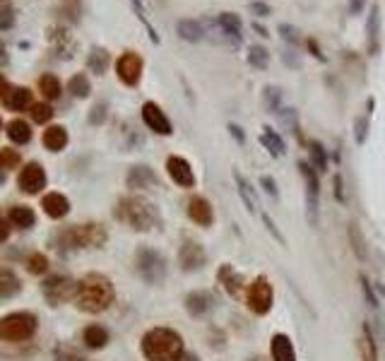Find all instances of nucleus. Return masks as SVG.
<instances>
[{"instance_id":"1","label":"nucleus","mask_w":385,"mask_h":361,"mask_svg":"<svg viewBox=\"0 0 385 361\" xmlns=\"http://www.w3.org/2000/svg\"><path fill=\"white\" fill-rule=\"evenodd\" d=\"M113 298H116V289L106 274L89 272L77 282L75 301H77V308H80V311L101 313L113 303Z\"/></svg>"},{"instance_id":"2","label":"nucleus","mask_w":385,"mask_h":361,"mask_svg":"<svg viewBox=\"0 0 385 361\" xmlns=\"http://www.w3.org/2000/svg\"><path fill=\"white\" fill-rule=\"evenodd\" d=\"M116 219L128 224L135 231H152L162 226V215H159L157 205L149 202L142 195H125L118 200L113 210Z\"/></svg>"},{"instance_id":"3","label":"nucleus","mask_w":385,"mask_h":361,"mask_svg":"<svg viewBox=\"0 0 385 361\" xmlns=\"http://www.w3.org/2000/svg\"><path fill=\"white\" fill-rule=\"evenodd\" d=\"M142 354L147 361H183L186 356V347H183V337L171 327H152L144 332Z\"/></svg>"},{"instance_id":"4","label":"nucleus","mask_w":385,"mask_h":361,"mask_svg":"<svg viewBox=\"0 0 385 361\" xmlns=\"http://www.w3.org/2000/svg\"><path fill=\"white\" fill-rule=\"evenodd\" d=\"M36 327H38V320L34 313L29 311L8 313L5 318H0V340H8V342L29 340L36 332Z\"/></svg>"},{"instance_id":"5","label":"nucleus","mask_w":385,"mask_h":361,"mask_svg":"<svg viewBox=\"0 0 385 361\" xmlns=\"http://www.w3.org/2000/svg\"><path fill=\"white\" fill-rule=\"evenodd\" d=\"M60 239L67 248H101L106 239H109V234H106L101 224H80L63 231Z\"/></svg>"},{"instance_id":"6","label":"nucleus","mask_w":385,"mask_h":361,"mask_svg":"<svg viewBox=\"0 0 385 361\" xmlns=\"http://www.w3.org/2000/svg\"><path fill=\"white\" fill-rule=\"evenodd\" d=\"M135 267L147 284H162L166 279V258L154 248H140L135 253Z\"/></svg>"},{"instance_id":"7","label":"nucleus","mask_w":385,"mask_h":361,"mask_svg":"<svg viewBox=\"0 0 385 361\" xmlns=\"http://www.w3.org/2000/svg\"><path fill=\"white\" fill-rule=\"evenodd\" d=\"M298 171L306 183V219L311 226H318L320 219V181L318 173L313 171V166L308 162H298Z\"/></svg>"},{"instance_id":"8","label":"nucleus","mask_w":385,"mask_h":361,"mask_svg":"<svg viewBox=\"0 0 385 361\" xmlns=\"http://www.w3.org/2000/svg\"><path fill=\"white\" fill-rule=\"evenodd\" d=\"M272 284H270V279L265 274L255 277L248 284V289H245V303H248V308L255 316H267L270 308H272Z\"/></svg>"},{"instance_id":"9","label":"nucleus","mask_w":385,"mask_h":361,"mask_svg":"<svg viewBox=\"0 0 385 361\" xmlns=\"http://www.w3.org/2000/svg\"><path fill=\"white\" fill-rule=\"evenodd\" d=\"M77 294V282L70 279L67 274H53L43 282V296L51 306H60V303L75 298Z\"/></svg>"},{"instance_id":"10","label":"nucleus","mask_w":385,"mask_h":361,"mask_svg":"<svg viewBox=\"0 0 385 361\" xmlns=\"http://www.w3.org/2000/svg\"><path fill=\"white\" fill-rule=\"evenodd\" d=\"M17 186H19V190L27 193V195H36V193H41L43 188H46V171H43L41 164L38 162L24 164V168L17 176Z\"/></svg>"},{"instance_id":"11","label":"nucleus","mask_w":385,"mask_h":361,"mask_svg":"<svg viewBox=\"0 0 385 361\" xmlns=\"http://www.w3.org/2000/svg\"><path fill=\"white\" fill-rule=\"evenodd\" d=\"M116 75L123 85L135 87L142 77V58L133 51H125L123 56L116 61Z\"/></svg>"},{"instance_id":"12","label":"nucleus","mask_w":385,"mask_h":361,"mask_svg":"<svg viewBox=\"0 0 385 361\" xmlns=\"http://www.w3.org/2000/svg\"><path fill=\"white\" fill-rule=\"evenodd\" d=\"M178 265L183 272H197L207 265V250L195 241H186L178 250Z\"/></svg>"},{"instance_id":"13","label":"nucleus","mask_w":385,"mask_h":361,"mask_svg":"<svg viewBox=\"0 0 385 361\" xmlns=\"http://www.w3.org/2000/svg\"><path fill=\"white\" fill-rule=\"evenodd\" d=\"M142 120L152 133L157 135H171L173 133V125L168 120V116L162 111V106L154 104V101H144L142 104Z\"/></svg>"},{"instance_id":"14","label":"nucleus","mask_w":385,"mask_h":361,"mask_svg":"<svg viewBox=\"0 0 385 361\" xmlns=\"http://www.w3.org/2000/svg\"><path fill=\"white\" fill-rule=\"evenodd\" d=\"M166 171L168 178L176 183L178 188H192L195 186V173H192V166L188 159L178 157V154H171L166 159Z\"/></svg>"},{"instance_id":"15","label":"nucleus","mask_w":385,"mask_h":361,"mask_svg":"<svg viewBox=\"0 0 385 361\" xmlns=\"http://www.w3.org/2000/svg\"><path fill=\"white\" fill-rule=\"evenodd\" d=\"M188 217H190V221H195L197 226H205V229L212 226V221H214L212 202L202 195H192L190 200H188Z\"/></svg>"},{"instance_id":"16","label":"nucleus","mask_w":385,"mask_h":361,"mask_svg":"<svg viewBox=\"0 0 385 361\" xmlns=\"http://www.w3.org/2000/svg\"><path fill=\"white\" fill-rule=\"evenodd\" d=\"M217 282L224 287V292L229 294L231 298H239L241 294H243V289H245V279H243V274L241 272H236L234 267H231L229 263H224L219 267V272H217Z\"/></svg>"},{"instance_id":"17","label":"nucleus","mask_w":385,"mask_h":361,"mask_svg":"<svg viewBox=\"0 0 385 361\" xmlns=\"http://www.w3.org/2000/svg\"><path fill=\"white\" fill-rule=\"evenodd\" d=\"M214 308V296L205 289H197V292H190L186 296V311L188 316L192 318H205L207 313Z\"/></svg>"},{"instance_id":"18","label":"nucleus","mask_w":385,"mask_h":361,"mask_svg":"<svg viewBox=\"0 0 385 361\" xmlns=\"http://www.w3.org/2000/svg\"><path fill=\"white\" fill-rule=\"evenodd\" d=\"M125 183H128V188H133V190H147V188H157L159 186V178H157V173H154L152 168L144 166V164H140V166L130 168Z\"/></svg>"},{"instance_id":"19","label":"nucleus","mask_w":385,"mask_h":361,"mask_svg":"<svg viewBox=\"0 0 385 361\" xmlns=\"http://www.w3.org/2000/svg\"><path fill=\"white\" fill-rule=\"evenodd\" d=\"M270 356L272 361H296V351H294V342L284 332H274L270 340Z\"/></svg>"},{"instance_id":"20","label":"nucleus","mask_w":385,"mask_h":361,"mask_svg":"<svg viewBox=\"0 0 385 361\" xmlns=\"http://www.w3.org/2000/svg\"><path fill=\"white\" fill-rule=\"evenodd\" d=\"M234 181H236V190H239V195H241V200H243L245 210H248L250 215L260 212V200H258V195H255L253 183H250L241 171H236V168H234Z\"/></svg>"},{"instance_id":"21","label":"nucleus","mask_w":385,"mask_h":361,"mask_svg":"<svg viewBox=\"0 0 385 361\" xmlns=\"http://www.w3.org/2000/svg\"><path fill=\"white\" fill-rule=\"evenodd\" d=\"M41 207L51 219H63L70 212V200L63 193H46L41 197Z\"/></svg>"},{"instance_id":"22","label":"nucleus","mask_w":385,"mask_h":361,"mask_svg":"<svg viewBox=\"0 0 385 361\" xmlns=\"http://www.w3.org/2000/svg\"><path fill=\"white\" fill-rule=\"evenodd\" d=\"M346 239H349V245L356 258H359L361 263H366V260H368V243H366L364 231H361V226L356 224V221H349V224H346Z\"/></svg>"},{"instance_id":"23","label":"nucleus","mask_w":385,"mask_h":361,"mask_svg":"<svg viewBox=\"0 0 385 361\" xmlns=\"http://www.w3.org/2000/svg\"><path fill=\"white\" fill-rule=\"evenodd\" d=\"M217 24H219V29L224 32V36H229L234 43H241V32H243V22H241L239 14H234V12H221L219 17H217Z\"/></svg>"},{"instance_id":"24","label":"nucleus","mask_w":385,"mask_h":361,"mask_svg":"<svg viewBox=\"0 0 385 361\" xmlns=\"http://www.w3.org/2000/svg\"><path fill=\"white\" fill-rule=\"evenodd\" d=\"M41 142L48 152H60V149L67 147V130L63 125H51L48 130H43Z\"/></svg>"},{"instance_id":"25","label":"nucleus","mask_w":385,"mask_h":361,"mask_svg":"<svg viewBox=\"0 0 385 361\" xmlns=\"http://www.w3.org/2000/svg\"><path fill=\"white\" fill-rule=\"evenodd\" d=\"M109 340H111V335L104 325H87L85 332H82V342H85V347H89V349H104V347L109 344Z\"/></svg>"},{"instance_id":"26","label":"nucleus","mask_w":385,"mask_h":361,"mask_svg":"<svg viewBox=\"0 0 385 361\" xmlns=\"http://www.w3.org/2000/svg\"><path fill=\"white\" fill-rule=\"evenodd\" d=\"M176 32H178V36L188 43H197L205 39V27H202V22H197V19H181V22L176 24Z\"/></svg>"},{"instance_id":"27","label":"nucleus","mask_w":385,"mask_h":361,"mask_svg":"<svg viewBox=\"0 0 385 361\" xmlns=\"http://www.w3.org/2000/svg\"><path fill=\"white\" fill-rule=\"evenodd\" d=\"M260 144H263L272 157H282V154L287 152V142L282 140V135L274 133L270 125H265L263 133H260Z\"/></svg>"},{"instance_id":"28","label":"nucleus","mask_w":385,"mask_h":361,"mask_svg":"<svg viewBox=\"0 0 385 361\" xmlns=\"http://www.w3.org/2000/svg\"><path fill=\"white\" fill-rule=\"evenodd\" d=\"M5 133L12 140L14 144H27L32 140V125L22 118H12L8 125H5Z\"/></svg>"},{"instance_id":"29","label":"nucleus","mask_w":385,"mask_h":361,"mask_svg":"<svg viewBox=\"0 0 385 361\" xmlns=\"http://www.w3.org/2000/svg\"><path fill=\"white\" fill-rule=\"evenodd\" d=\"M3 101L10 111H24L27 106H34L32 104V89H27V87H12L10 94L5 96Z\"/></svg>"},{"instance_id":"30","label":"nucleus","mask_w":385,"mask_h":361,"mask_svg":"<svg viewBox=\"0 0 385 361\" xmlns=\"http://www.w3.org/2000/svg\"><path fill=\"white\" fill-rule=\"evenodd\" d=\"M359 351L361 361H378V342H375L368 322H364V340L359 342Z\"/></svg>"},{"instance_id":"31","label":"nucleus","mask_w":385,"mask_h":361,"mask_svg":"<svg viewBox=\"0 0 385 361\" xmlns=\"http://www.w3.org/2000/svg\"><path fill=\"white\" fill-rule=\"evenodd\" d=\"M34 221H36V215H34L32 207L14 205L10 210V224L17 226V229H29V226H34Z\"/></svg>"},{"instance_id":"32","label":"nucleus","mask_w":385,"mask_h":361,"mask_svg":"<svg viewBox=\"0 0 385 361\" xmlns=\"http://www.w3.org/2000/svg\"><path fill=\"white\" fill-rule=\"evenodd\" d=\"M366 34H368V46L371 51L378 48V36H380V8L373 5L368 14V22H366Z\"/></svg>"},{"instance_id":"33","label":"nucleus","mask_w":385,"mask_h":361,"mask_svg":"<svg viewBox=\"0 0 385 361\" xmlns=\"http://www.w3.org/2000/svg\"><path fill=\"white\" fill-rule=\"evenodd\" d=\"M38 91H41L46 99H58V96L63 94L60 80H58L56 75H51V72H46V75L38 77Z\"/></svg>"},{"instance_id":"34","label":"nucleus","mask_w":385,"mask_h":361,"mask_svg":"<svg viewBox=\"0 0 385 361\" xmlns=\"http://www.w3.org/2000/svg\"><path fill=\"white\" fill-rule=\"evenodd\" d=\"M109 51L106 48H91L89 58H87V67H89L94 75H104L106 67H109Z\"/></svg>"},{"instance_id":"35","label":"nucleus","mask_w":385,"mask_h":361,"mask_svg":"<svg viewBox=\"0 0 385 361\" xmlns=\"http://www.w3.org/2000/svg\"><path fill=\"white\" fill-rule=\"evenodd\" d=\"M67 89H70V94L77 96V99H85V96H89V91H91L89 77H87L85 72H77V75H72L70 82H67Z\"/></svg>"},{"instance_id":"36","label":"nucleus","mask_w":385,"mask_h":361,"mask_svg":"<svg viewBox=\"0 0 385 361\" xmlns=\"http://www.w3.org/2000/svg\"><path fill=\"white\" fill-rule=\"evenodd\" d=\"M19 289H22V284H19V279L12 272H0V298L14 296Z\"/></svg>"},{"instance_id":"37","label":"nucleus","mask_w":385,"mask_h":361,"mask_svg":"<svg viewBox=\"0 0 385 361\" xmlns=\"http://www.w3.org/2000/svg\"><path fill=\"white\" fill-rule=\"evenodd\" d=\"M248 65L265 70L270 65V51L265 46H250L248 48Z\"/></svg>"},{"instance_id":"38","label":"nucleus","mask_w":385,"mask_h":361,"mask_svg":"<svg viewBox=\"0 0 385 361\" xmlns=\"http://www.w3.org/2000/svg\"><path fill=\"white\" fill-rule=\"evenodd\" d=\"M311 166L316 168V171H327V152L325 147H322L320 142H311Z\"/></svg>"},{"instance_id":"39","label":"nucleus","mask_w":385,"mask_h":361,"mask_svg":"<svg viewBox=\"0 0 385 361\" xmlns=\"http://www.w3.org/2000/svg\"><path fill=\"white\" fill-rule=\"evenodd\" d=\"M265 106L270 109V113H279L282 111V94L274 87H265Z\"/></svg>"},{"instance_id":"40","label":"nucleus","mask_w":385,"mask_h":361,"mask_svg":"<svg viewBox=\"0 0 385 361\" xmlns=\"http://www.w3.org/2000/svg\"><path fill=\"white\" fill-rule=\"evenodd\" d=\"M29 116H32L34 123H48V120L53 118V109H51V104H34Z\"/></svg>"},{"instance_id":"41","label":"nucleus","mask_w":385,"mask_h":361,"mask_svg":"<svg viewBox=\"0 0 385 361\" xmlns=\"http://www.w3.org/2000/svg\"><path fill=\"white\" fill-rule=\"evenodd\" d=\"M14 24L12 0H0V29H10Z\"/></svg>"},{"instance_id":"42","label":"nucleus","mask_w":385,"mask_h":361,"mask_svg":"<svg viewBox=\"0 0 385 361\" xmlns=\"http://www.w3.org/2000/svg\"><path fill=\"white\" fill-rule=\"evenodd\" d=\"M27 270L32 274H43L48 270V258L43 253H34V255H29V260H27Z\"/></svg>"},{"instance_id":"43","label":"nucleus","mask_w":385,"mask_h":361,"mask_svg":"<svg viewBox=\"0 0 385 361\" xmlns=\"http://www.w3.org/2000/svg\"><path fill=\"white\" fill-rule=\"evenodd\" d=\"M19 164V154L14 149H0V173H5L8 168H14Z\"/></svg>"},{"instance_id":"44","label":"nucleus","mask_w":385,"mask_h":361,"mask_svg":"<svg viewBox=\"0 0 385 361\" xmlns=\"http://www.w3.org/2000/svg\"><path fill=\"white\" fill-rule=\"evenodd\" d=\"M366 135H368V118H366V116H359V118L354 120V140H356V144H364Z\"/></svg>"},{"instance_id":"45","label":"nucleus","mask_w":385,"mask_h":361,"mask_svg":"<svg viewBox=\"0 0 385 361\" xmlns=\"http://www.w3.org/2000/svg\"><path fill=\"white\" fill-rule=\"evenodd\" d=\"M359 282H361V289H364V298H366V303H368V306L373 308V311H378V296H375V292H373V289H371V282L364 277V274H361V277H359Z\"/></svg>"},{"instance_id":"46","label":"nucleus","mask_w":385,"mask_h":361,"mask_svg":"<svg viewBox=\"0 0 385 361\" xmlns=\"http://www.w3.org/2000/svg\"><path fill=\"white\" fill-rule=\"evenodd\" d=\"M130 3L135 5V12H138V17H140V19H142V22H144V27H147V32H149V36H152V41L157 43V41H159V36H157V32H154V29H152V24L147 22V17H144L142 3H140V0H130Z\"/></svg>"},{"instance_id":"47","label":"nucleus","mask_w":385,"mask_h":361,"mask_svg":"<svg viewBox=\"0 0 385 361\" xmlns=\"http://www.w3.org/2000/svg\"><path fill=\"white\" fill-rule=\"evenodd\" d=\"M263 221H265V226H267V231H270V234H272L274 239H277V243H279V245H287V239H284V234L277 229V224H274V221L270 219L267 215H263Z\"/></svg>"},{"instance_id":"48","label":"nucleus","mask_w":385,"mask_h":361,"mask_svg":"<svg viewBox=\"0 0 385 361\" xmlns=\"http://www.w3.org/2000/svg\"><path fill=\"white\" fill-rule=\"evenodd\" d=\"M260 186L265 188V193H267L270 197H274V200H277V197H279L277 183H274V178H272V176H263V178H260Z\"/></svg>"},{"instance_id":"49","label":"nucleus","mask_w":385,"mask_h":361,"mask_svg":"<svg viewBox=\"0 0 385 361\" xmlns=\"http://www.w3.org/2000/svg\"><path fill=\"white\" fill-rule=\"evenodd\" d=\"M56 361H85L80 354H75L72 349H67V347H60V349H56Z\"/></svg>"},{"instance_id":"50","label":"nucleus","mask_w":385,"mask_h":361,"mask_svg":"<svg viewBox=\"0 0 385 361\" xmlns=\"http://www.w3.org/2000/svg\"><path fill=\"white\" fill-rule=\"evenodd\" d=\"M277 32L282 34V39H284V41H289V43H296L298 32L292 27V24H279V29H277Z\"/></svg>"},{"instance_id":"51","label":"nucleus","mask_w":385,"mask_h":361,"mask_svg":"<svg viewBox=\"0 0 385 361\" xmlns=\"http://www.w3.org/2000/svg\"><path fill=\"white\" fill-rule=\"evenodd\" d=\"M104 118H106V104H96L94 109H91L89 120L91 123H104Z\"/></svg>"},{"instance_id":"52","label":"nucleus","mask_w":385,"mask_h":361,"mask_svg":"<svg viewBox=\"0 0 385 361\" xmlns=\"http://www.w3.org/2000/svg\"><path fill=\"white\" fill-rule=\"evenodd\" d=\"M229 133H231V138H234L239 144H243V142H245V135H243V128H241V125L229 123Z\"/></svg>"},{"instance_id":"53","label":"nucleus","mask_w":385,"mask_h":361,"mask_svg":"<svg viewBox=\"0 0 385 361\" xmlns=\"http://www.w3.org/2000/svg\"><path fill=\"white\" fill-rule=\"evenodd\" d=\"M250 10H253L258 17H267L270 14V5H265V3H260V0H255V3H250Z\"/></svg>"},{"instance_id":"54","label":"nucleus","mask_w":385,"mask_h":361,"mask_svg":"<svg viewBox=\"0 0 385 361\" xmlns=\"http://www.w3.org/2000/svg\"><path fill=\"white\" fill-rule=\"evenodd\" d=\"M335 193H337V200L344 202V188H342V176H340V173L335 176Z\"/></svg>"},{"instance_id":"55","label":"nucleus","mask_w":385,"mask_h":361,"mask_svg":"<svg viewBox=\"0 0 385 361\" xmlns=\"http://www.w3.org/2000/svg\"><path fill=\"white\" fill-rule=\"evenodd\" d=\"M366 0H349V14H359L364 10Z\"/></svg>"},{"instance_id":"56","label":"nucleus","mask_w":385,"mask_h":361,"mask_svg":"<svg viewBox=\"0 0 385 361\" xmlns=\"http://www.w3.org/2000/svg\"><path fill=\"white\" fill-rule=\"evenodd\" d=\"M282 58H284V63H287V65H301V58L298 56H292V51H287V53H282Z\"/></svg>"},{"instance_id":"57","label":"nucleus","mask_w":385,"mask_h":361,"mask_svg":"<svg viewBox=\"0 0 385 361\" xmlns=\"http://www.w3.org/2000/svg\"><path fill=\"white\" fill-rule=\"evenodd\" d=\"M10 89H12V87H10L8 77H3V75H0V96H3V99H5V96L10 94Z\"/></svg>"},{"instance_id":"58","label":"nucleus","mask_w":385,"mask_h":361,"mask_svg":"<svg viewBox=\"0 0 385 361\" xmlns=\"http://www.w3.org/2000/svg\"><path fill=\"white\" fill-rule=\"evenodd\" d=\"M8 236H10V226H8V221L0 219V243H3V241H8Z\"/></svg>"},{"instance_id":"59","label":"nucleus","mask_w":385,"mask_h":361,"mask_svg":"<svg viewBox=\"0 0 385 361\" xmlns=\"http://www.w3.org/2000/svg\"><path fill=\"white\" fill-rule=\"evenodd\" d=\"M253 29L260 34V36H270V34H267V29H265V27H260V24H255V22H253Z\"/></svg>"},{"instance_id":"60","label":"nucleus","mask_w":385,"mask_h":361,"mask_svg":"<svg viewBox=\"0 0 385 361\" xmlns=\"http://www.w3.org/2000/svg\"><path fill=\"white\" fill-rule=\"evenodd\" d=\"M8 61V56H5V46H0V63Z\"/></svg>"},{"instance_id":"61","label":"nucleus","mask_w":385,"mask_h":361,"mask_svg":"<svg viewBox=\"0 0 385 361\" xmlns=\"http://www.w3.org/2000/svg\"><path fill=\"white\" fill-rule=\"evenodd\" d=\"M375 289H378V292H380V294H383V296H385V287H383V284H375Z\"/></svg>"},{"instance_id":"62","label":"nucleus","mask_w":385,"mask_h":361,"mask_svg":"<svg viewBox=\"0 0 385 361\" xmlns=\"http://www.w3.org/2000/svg\"><path fill=\"white\" fill-rule=\"evenodd\" d=\"M0 128H3V120H0Z\"/></svg>"},{"instance_id":"63","label":"nucleus","mask_w":385,"mask_h":361,"mask_svg":"<svg viewBox=\"0 0 385 361\" xmlns=\"http://www.w3.org/2000/svg\"><path fill=\"white\" fill-rule=\"evenodd\" d=\"M0 219H3V217H0Z\"/></svg>"}]
</instances>
